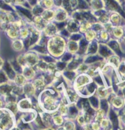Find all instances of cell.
I'll return each mask as SVG.
<instances>
[{
  "instance_id": "28",
  "label": "cell",
  "mask_w": 125,
  "mask_h": 130,
  "mask_svg": "<svg viewBox=\"0 0 125 130\" xmlns=\"http://www.w3.org/2000/svg\"><path fill=\"white\" fill-rule=\"evenodd\" d=\"M18 102H8L6 103L5 108L11 112L14 116H16L19 112L18 108Z\"/></svg>"
},
{
  "instance_id": "43",
  "label": "cell",
  "mask_w": 125,
  "mask_h": 130,
  "mask_svg": "<svg viewBox=\"0 0 125 130\" xmlns=\"http://www.w3.org/2000/svg\"><path fill=\"white\" fill-rule=\"evenodd\" d=\"M9 81V79L4 71L3 70H0V84L6 83Z\"/></svg>"
},
{
  "instance_id": "8",
  "label": "cell",
  "mask_w": 125,
  "mask_h": 130,
  "mask_svg": "<svg viewBox=\"0 0 125 130\" xmlns=\"http://www.w3.org/2000/svg\"><path fill=\"white\" fill-rule=\"evenodd\" d=\"M31 82L33 86H34L35 90H36V96L35 97H37L38 99V96H39L41 92L46 88L47 85L44 81L42 75H41L38 77H36L33 81H31Z\"/></svg>"
},
{
  "instance_id": "53",
  "label": "cell",
  "mask_w": 125,
  "mask_h": 130,
  "mask_svg": "<svg viewBox=\"0 0 125 130\" xmlns=\"http://www.w3.org/2000/svg\"><path fill=\"white\" fill-rule=\"evenodd\" d=\"M3 105H4L3 102V101L1 100H0V109H1L3 108Z\"/></svg>"
},
{
  "instance_id": "14",
  "label": "cell",
  "mask_w": 125,
  "mask_h": 130,
  "mask_svg": "<svg viewBox=\"0 0 125 130\" xmlns=\"http://www.w3.org/2000/svg\"><path fill=\"white\" fill-rule=\"evenodd\" d=\"M10 48L12 50L16 53H22L23 51L25 50V45L23 43V40L20 39H17L16 40H12Z\"/></svg>"
},
{
  "instance_id": "9",
  "label": "cell",
  "mask_w": 125,
  "mask_h": 130,
  "mask_svg": "<svg viewBox=\"0 0 125 130\" xmlns=\"http://www.w3.org/2000/svg\"><path fill=\"white\" fill-rule=\"evenodd\" d=\"M79 25H80V23L77 21L69 17L66 21L65 28L71 35V34L79 32Z\"/></svg>"
},
{
  "instance_id": "46",
  "label": "cell",
  "mask_w": 125,
  "mask_h": 130,
  "mask_svg": "<svg viewBox=\"0 0 125 130\" xmlns=\"http://www.w3.org/2000/svg\"><path fill=\"white\" fill-rule=\"evenodd\" d=\"M91 126L93 130H101L100 123H97V122H92L91 123Z\"/></svg>"
},
{
  "instance_id": "20",
  "label": "cell",
  "mask_w": 125,
  "mask_h": 130,
  "mask_svg": "<svg viewBox=\"0 0 125 130\" xmlns=\"http://www.w3.org/2000/svg\"><path fill=\"white\" fill-rule=\"evenodd\" d=\"M96 34L97 35L96 40L99 43H107L110 40V39L109 33L107 31H106V30H102L101 31H100L98 33H96Z\"/></svg>"
},
{
  "instance_id": "3",
  "label": "cell",
  "mask_w": 125,
  "mask_h": 130,
  "mask_svg": "<svg viewBox=\"0 0 125 130\" xmlns=\"http://www.w3.org/2000/svg\"><path fill=\"white\" fill-rule=\"evenodd\" d=\"M16 61L21 67L34 68L40 61L41 58L37 53L33 50L20 53L16 57Z\"/></svg>"
},
{
  "instance_id": "33",
  "label": "cell",
  "mask_w": 125,
  "mask_h": 130,
  "mask_svg": "<svg viewBox=\"0 0 125 130\" xmlns=\"http://www.w3.org/2000/svg\"><path fill=\"white\" fill-rule=\"evenodd\" d=\"M110 23L112 24V26L119 25V24L121 23V19L120 16L118 13H111L110 15H109Z\"/></svg>"
},
{
  "instance_id": "44",
  "label": "cell",
  "mask_w": 125,
  "mask_h": 130,
  "mask_svg": "<svg viewBox=\"0 0 125 130\" xmlns=\"http://www.w3.org/2000/svg\"><path fill=\"white\" fill-rule=\"evenodd\" d=\"M110 125V121L108 119H107L106 117H105L103 120L100 123V126L101 130H106L109 128Z\"/></svg>"
},
{
  "instance_id": "7",
  "label": "cell",
  "mask_w": 125,
  "mask_h": 130,
  "mask_svg": "<svg viewBox=\"0 0 125 130\" xmlns=\"http://www.w3.org/2000/svg\"><path fill=\"white\" fill-rule=\"evenodd\" d=\"M55 10L54 22L56 23L66 22L69 18V13L62 7H56Z\"/></svg>"
},
{
  "instance_id": "50",
  "label": "cell",
  "mask_w": 125,
  "mask_h": 130,
  "mask_svg": "<svg viewBox=\"0 0 125 130\" xmlns=\"http://www.w3.org/2000/svg\"><path fill=\"white\" fill-rule=\"evenodd\" d=\"M39 130H56L55 128H54L53 126H50V127H47V128H43V129H41Z\"/></svg>"
},
{
  "instance_id": "24",
  "label": "cell",
  "mask_w": 125,
  "mask_h": 130,
  "mask_svg": "<svg viewBox=\"0 0 125 130\" xmlns=\"http://www.w3.org/2000/svg\"><path fill=\"white\" fill-rule=\"evenodd\" d=\"M88 3H89L91 12H96L104 9V1H88Z\"/></svg>"
},
{
  "instance_id": "36",
  "label": "cell",
  "mask_w": 125,
  "mask_h": 130,
  "mask_svg": "<svg viewBox=\"0 0 125 130\" xmlns=\"http://www.w3.org/2000/svg\"><path fill=\"white\" fill-rule=\"evenodd\" d=\"M39 4L42 6L44 9H50L54 7V1L52 0H44V1H38Z\"/></svg>"
},
{
  "instance_id": "18",
  "label": "cell",
  "mask_w": 125,
  "mask_h": 130,
  "mask_svg": "<svg viewBox=\"0 0 125 130\" xmlns=\"http://www.w3.org/2000/svg\"><path fill=\"white\" fill-rule=\"evenodd\" d=\"M99 48V42L96 40H94L93 41L89 42L88 46L86 50L85 56H91L95 55L97 54Z\"/></svg>"
},
{
  "instance_id": "26",
  "label": "cell",
  "mask_w": 125,
  "mask_h": 130,
  "mask_svg": "<svg viewBox=\"0 0 125 130\" xmlns=\"http://www.w3.org/2000/svg\"><path fill=\"white\" fill-rule=\"evenodd\" d=\"M13 82L15 85L20 87H23L26 83L28 82V81L22 73H17L15 76Z\"/></svg>"
},
{
  "instance_id": "48",
  "label": "cell",
  "mask_w": 125,
  "mask_h": 130,
  "mask_svg": "<svg viewBox=\"0 0 125 130\" xmlns=\"http://www.w3.org/2000/svg\"><path fill=\"white\" fill-rule=\"evenodd\" d=\"M5 63H6L5 60H4L3 57H2L1 56H0V70H3Z\"/></svg>"
},
{
  "instance_id": "35",
  "label": "cell",
  "mask_w": 125,
  "mask_h": 130,
  "mask_svg": "<svg viewBox=\"0 0 125 130\" xmlns=\"http://www.w3.org/2000/svg\"><path fill=\"white\" fill-rule=\"evenodd\" d=\"M77 9L81 10V11H86V10H90L88 1H78L77 3Z\"/></svg>"
},
{
  "instance_id": "23",
  "label": "cell",
  "mask_w": 125,
  "mask_h": 130,
  "mask_svg": "<svg viewBox=\"0 0 125 130\" xmlns=\"http://www.w3.org/2000/svg\"><path fill=\"white\" fill-rule=\"evenodd\" d=\"M106 44L107 45V46H109L113 53H115L119 56H123L121 50H120V45L116 40L114 39H110Z\"/></svg>"
},
{
  "instance_id": "11",
  "label": "cell",
  "mask_w": 125,
  "mask_h": 130,
  "mask_svg": "<svg viewBox=\"0 0 125 130\" xmlns=\"http://www.w3.org/2000/svg\"><path fill=\"white\" fill-rule=\"evenodd\" d=\"M97 54L101 57L104 60H106L107 59L112 56L113 52L110 49V48L107 46L106 43H99V48L98 51H97Z\"/></svg>"
},
{
  "instance_id": "41",
  "label": "cell",
  "mask_w": 125,
  "mask_h": 130,
  "mask_svg": "<svg viewBox=\"0 0 125 130\" xmlns=\"http://www.w3.org/2000/svg\"><path fill=\"white\" fill-rule=\"evenodd\" d=\"M73 57H74V56H73L72 54H70L68 52H66L63 54V55L62 56L60 59H59V60L62 62L68 63L69 62H70L72 59Z\"/></svg>"
},
{
  "instance_id": "5",
  "label": "cell",
  "mask_w": 125,
  "mask_h": 130,
  "mask_svg": "<svg viewBox=\"0 0 125 130\" xmlns=\"http://www.w3.org/2000/svg\"><path fill=\"white\" fill-rule=\"evenodd\" d=\"M93 81L92 78L86 73L78 74L73 82V88L76 92H78Z\"/></svg>"
},
{
  "instance_id": "54",
  "label": "cell",
  "mask_w": 125,
  "mask_h": 130,
  "mask_svg": "<svg viewBox=\"0 0 125 130\" xmlns=\"http://www.w3.org/2000/svg\"><path fill=\"white\" fill-rule=\"evenodd\" d=\"M23 130H32L31 129H30V128H26V129H23Z\"/></svg>"
},
{
  "instance_id": "39",
  "label": "cell",
  "mask_w": 125,
  "mask_h": 130,
  "mask_svg": "<svg viewBox=\"0 0 125 130\" xmlns=\"http://www.w3.org/2000/svg\"><path fill=\"white\" fill-rule=\"evenodd\" d=\"M88 69H89V65H87L83 62L79 65L76 72H77V74L86 73L88 70Z\"/></svg>"
},
{
  "instance_id": "22",
  "label": "cell",
  "mask_w": 125,
  "mask_h": 130,
  "mask_svg": "<svg viewBox=\"0 0 125 130\" xmlns=\"http://www.w3.org/2000/svg\"><path fill=\"white\" fill-rule=\"evenodd\" d=\"M41 17L45 22L50 23L54 20L55 18V10L52 9H44L43 12L41 15Z\"/></svg>"
},
{
  "instance_id": "55",
  "label": "cell",
  "mask_w": 125,
  "mask_h": 130,
  "mask_svg": "<svg viewBox=\"0 0 125 130\" xmlns=\"http://www.w3.org/2000/svg\"><path fill=\"white\" fill-rule=\"evenodd\" d=\"M123 94L125 95V87H124V89H123Z\"/></svg>"
},
{
  "instance_id": "13",
  "label": "cell",
  "mask_w": 125,
  "mask_h": 130,
  "mask_svg": "<svg viewBox=\"0 0 125 130\" xmlns=\"http://www.w3.org/2000/svg\"><path fill=\"white\" fill-rule=\"evenodd\" d=\"M22 74L28 81H31L37 76V72L34 68L31 67H22Z\"/></svg>"
},
{
  "instance_id": "2",
  "label": "cell",
  "mask_w": 125,
  "mask_h": 130,
  "mask_svg": "<svg viewBox=\"0 0 125 130\" xmlns=\"http://www.w3.org/2000/svg\"><path fill=\"white\" fill-rule=\"evenodd\" d=\"M67 42L61 36L56 35L50 37L47 41L46 48L48 54L53 58H59L65 53Z\"/></svg>"
},
{
  "instance_id": "21",
  "label": "cell",
  "mask_w": 125,
  "mask_h": 130,
  "mask_svg": "<svg viewBox=\"0 0 125 130\" xmlns=\"http://www.w3.org/2000/svg\"><path fill=\"white\" fill-rule=\"evenodd\" d=\"M52 125H54L56 127L61 126L65 123V119L58 114V111L52 113Z\"/></svg>"
},
{
  "instance_id": "51",
  "label": "cell",
  "mask_w": 125,
  "mask_h": 130,
  "mask_svg": "<svg viewBox=\"0 0 125 130\" xmlns=\"http://www.w3.org/2000/svg\"><path fill=\"white\" fill-rule=\"evenodd\" d=\"M56 130H66L65 129V128H64L63 126H59V127H56L55 128Z\"/></svg>"
},
{
  "instance_id": "10",
  "label": "cell",
  "mask_w": 125,
  "mask_h": 130,
  "mask_svg": "<svg viewBox=\"0 0 125 130\" xmlns=\"http://www.w3.org/2000/svg\"><path fill=\"white\" fill-rule=\"evenodd\" d=\"M17 104L19 111L20 112L28 111L33 109V102L31 99L29 98L25 97L21 99L18 102Z\"/></svg>"
},
{
  "instance_id": "45",
  "label": "cell",
  "mask_w": 125,
  "mask_h": 130,
  "mask_svg": "<svg viewBox=\"0 0 125 130\" xmlns=\"http://www.w3.org/2000/svg\"><path fill=\"white\" fill-rule=\"evenodd\" d=\"M91 29L93 30V31H95L96 33H98L100 31H101L102 30L104 29L103 25H101V24L99 23L96 22L93 25Z\"/></svg>"
},
{
  "instance_id": "16",
  "label": "cell",
  "mask_w": 125,
  "mask_h": 130,
  "mask_svg": "<svg viewBox=\"0 0 125 130\" xmlns=\"http://www.w3.org/2000/svg\"><path fill=\"white\" fill-rule=\"evenodd\" d=\"M6 32L7 37L10 40H14L16 39H19V30L15 28L11 24L9 25V26L4 31Z\"/></svg>"
},
{
  "instance_id": "19",
  "label": "cell",
  "mask_w": 125,
  "mask_h": 130,
  "mask_svg": "<svg viewBox=\"0 0 125 130\" xmlns=\"http://www.w3.org/2000/svg\"><path fill=\"white\" fill-rule=\"evenodd\" d=\"M104 9L106 10L107 12L108 11H112V12H115L118 10L120 12L121 10V8H120L119 5L116 1H104Z\"/></svg>"
},
{
  "instance_id": "15",
  "label": "cell",
  "mask_w": 125,
  "mask_h": 130,
  "mask_svg": "<svg viewBox=\"0 0 125 130\" xmlns=\"http://www.w3.org/2000/svg\"><path fill=\"white\" fill-rule=\"evenodd\" d=\"M23 87L24 95L26 98L32 99L36 96V90L31 81H28Z\"/></svg>"
},
{
  "instance_id": "30",
  "label": "cell",
  "mask_w": 125,
  "mask_h": 130,
  "mask_svg": "<svg viewBox=\"0 0 125 130\" xmlns=\"http://www.w3.org/2000/svg\"><path fill=\"white\" fill-rule=\"evenodd\" d=\"M74 121L75 120L65 119V123H64L62 126L66 130H76L77 125H76V123Z\"/></svg>"
},
{
  "instance_id": "52",
  "label": "cell",
  "mask_w": 125,
  "mask_h": 130,
  "mask_svg": "<svg viewBox=\"0 0 125 130\" xmlns=\"http://www.w3.org/2000/svg\"><path fill=\"white\" fill-rule=\"evenodd\" d=\"M11 130H22V129H21L20 128L19 126H14V128H13Z\"/></svg>"
},
{
  "instance_id": "47",
  "label": "cell",
  "mask_w": 125,
  "mask_h": 130,
  "mask_svg": "<svg viewBox=\"0 0 125 130\" xmlns=\"http://www.w3.org/2000/svg\"><path fill=\"white\" fill-rule=\"evenodd\" d=\"M118 69H119V71H120V72L122 74H125V66L124 64H123V63H122V64H120V66H119L118 67Z\"/></svg>"
},
{
  "instance_id": "1",
  "label": "cell",
  "mask_w": 125,
  "mask_h": 130,
  "mask_svg": "<svg viewBox=\"0 0 125 130\" xmlns=\"http://www.w3.org/2000/svg\"><path fill=\"white\" fill-rule=\"evenodd\" d=\"M59 97V92L45 89L39 94L38 100L43 111L52 114L58 111L61 101L58 99Z\"/></svg>"
},
{
  "instance_id": "27",
  "label": "cell",
  "mask_w": 125,
  "mask_h": 130,
  "mask_svg": "<svg viewBox=\"0 0 125 130\" xmlns=\"http://www.w3.org/2000/svg\"><path fill=\"white\" fill-rule=\"evenodd\" d=\"M106 60L107 63H108V64L112 66V67L118 68L120 65V58H119L118 56L114 55V54H112V56H110Z\"/></svg>"
},
{
  "instance_id": "31",
  "label": "cell",
  "mask_w": 125,
  "mask_h": 130,
  "mask_svg": "<svg viewBox=\"0 0 125 130\" xmlns=\"http://www.w3.org/2000/svg\"><path fill=\"white\" fill-rule=\"evenodd\" d=\"M96 35H97L96 32L91 29L88 30V31L85 33L83 37H84L85 39L88 42H91L93 41L94 40H96Z\"/></svg>"
},
{
  "instance_id": "38",
  "label": "cell",
  "mask_w": 125,
  "mask_h": 130,
  "mask_svg": "<svg viewBox=\"0 0 125 130\" xmlns=\"http://www.w3.org/2000/svg\"><path fill=\"white\" fill-rule=\"evenodd\" d=\"M30 32L29 31L27 26L26 27H24L21 29L19 31V39H22V40H25V39H27L28 37H30Z\"/></svg>"
},
{
  "instance_id": "17",
  "label": "cell",
  "mask_w": 125,
  "mask_h": 130,
  "mask_svg": "<svg viewBox=\"0 0 125 130\" xmlns=\"http://www.w3.org/2000/svg\"><path fill=\"white\" fill-rule=\"evenodd\" d=\"M79 49V42L73 41L71 40H68L66 45V52L72 54L73 56L76 55L78 53Z\"/></svg>"
},
{
  "instance_id": "25",
  "label": "cell",
  "mask_w": 125,
  "mask_h": 130,
  "mask_svg": "<svg viewBox=\"0 0 125 130\" xmlns=\"http://www.w3.org/2000/svg\"><path fill=\"white\" fill-rule=\"evenodd\" d=\"M107 112L104 110L103 109L101 108L97 109V110H96L95 114L93 117V122H97V123H100L106 117V115Z\"/></svg>"
},
{
  "instance_id": "42",
  "label": "cell",
  "mask_w": 125,
  "mask_h": 130,
  "mask_svg": "<svg viewBox=\"0 0 125 130\" xmlns=\"http://www.w3.org/2000/svg\"><path fill=\"white\" fill-rule=\"evenodd\" d=\"M61 7L64 9L66 10L69 14H71L73 12L72 7L71 6V4H70L69 1H62Z\"/></svg>"
},
{
  "instance_id": "49",
  "label": "cell",
  "mask_w": 125,
  "mask_h": 130,
  "mask_svg": "<svg viewBox=\"0 0 125 130\" xmlns=\"http://www.w3.org/2000/svg\"><path fill=\"white\" fill-rule=\"evenodd\" d=\"M83 130H93L91 126V123L85 125L84 126H83Z\"/></svg>"
},
{
  "instance_id": "6",
  "label": "cell",
  "mask_w": 125,
  "mask_h": 130,
  "mask_svg": "<svg viewBox=\"0 0 125 130\" xmlns=\"http://www.w3.org/2000/svg\"><path fill=\"white\" fill-rule=\"evenodd\" d=\"M42 35L47 38H50L59 34V29L55 22H52L48 23L42 32Z\"/></svg>"
},
{
  "instance_id": "4",
  "label": "cell",
  "mask_w": 125,
  "mask_h": 130,
  "mask_svg": "<svg viewBox=\"0 0 125 130\" xmlns=\"http://www.w3.org/2000/svg\"><path fill=\"white\" fill-rule=\"evenodd\" d=\"M15 116L8 109H0V129L11 130L15 125Z\"/></svg>"
},
{
  "instance_id": "34",
  "label": "cell",
  "mask_w": 125,
  "mask_h": 130,
  "mask_svg": "<svg viewBox=\"0 0 125 130\" xmlns=\"http://www.w3.org/2000/svg\"><path fill=\"white\" fill-rule=\"evenodd\" d=\"M31 10L33 16H39L42 14V13L44 10V9L39 4V2L38 1L37 4L31 7Z\"/></svg>"
},
{
  "instance_id": "40",
  "label": "cell",
  "mask_w": 125,
  "mask_h": 130,
  "mask_svg": "<svg viewBox=\"0 0 125 130\" xmlns=\"http://www.w3.org/2000/svg\"><path fill=\"white\" fill-rule=\"evenodd\" d=\"M110 103L112 104L113 106L116 108H119L123 105V102L120 97H113L111 99Z\"/></svg>"
},
{
  "instance_id": "37",
  "label": "cell",
  "mask_w": 125,
  "mask_h": 130,
  "mask_svg": "<svg viewBox=\"0 0 125 130\" xmlns=\"http://www.w3.org/2000/svg\"><path fill=\"white\" fill-rule=\"evenodd\" d=\"M110 33H112L113 36L115 37V38L119 39L120 38V37H121L122 36H123V30L121 27L115 26L112 28V31L110 32Z\"/></svg>"
},
{
  "instance_id": "12",
  "label": "cell",
  "mask_w": 125,
  "mask_h": 130,
  "mask_svg": "<svg viewBox=\"0 0 125 130\" xmlns=\"http://www.w3.org/2000/svg\"><path fill=\"white\" fill-rule=\"evenodd\" d=\"M95 95L99 100H106L110 96L109 89L106 86H97L95 92Z\"/></svg>"
},
{
  "instance_id": "29",
  "label": "cell",
  "mask_w": 125,
  "mask_h": 130,
  "mask_svg": "<svg viewBox=\"0 0 125 130\" xmlns=\"http://www.w3.org/2000/svg\"><path fill=\"white\" fill-rule=\"evenodd\" d=\"M93 25V23L86 22V21H83V22H80V25H79V33L82 34H85L88 30L91 29Z\"/></svg>"
},
{
  "instance_id": "32",
  "label": "cell",
  "mask_w": 125,
  "mask_h": 130,
  "mask_svg": "<svg viewBox=\"0 0 125 130\" xmlns=\"http://www.w3.org/2000/svg\"><path fill=\"white\" fill-rule=\"evenodd\" d=\"M68 110H69V106L65 105L60 102L58 109V112L59 115L64 117H66L68 114Z\"/></svg>"
}]
</instances>
